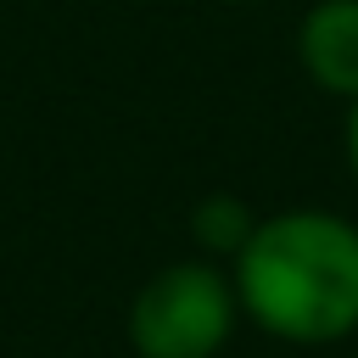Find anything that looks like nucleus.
Listing matches in <instances>:
<instances>
[{"instance_id": "f257e3e1", "label": "nucleus", "mask_w": 358, "mask_h": 358, "mask_svg": "<svg viewBox=\"0 0 358 358\" xmlns=\"http://www.w3.org/2000/svg\"><path fill=\"white\" fill-rule=\"evenodd\" d=\"M241 319L280 347H341L358 336V218L336 207L257 213L241 252L224 263Z\"/></svg>"}, {"instance_id": "f03ea898", "label": "nucleus", "mask_w": 358, "mask_h": 358, "mask_svg": "<svg viewBox=\"0 0 358 358\" xmlns=\"http://www.w3.org/2000/svg\"><path fill=\"white\" fill-rule=\"evenodd\" d=\"M241 302L229 268L213 257H179L140 280L129 296V347L134 358H218L235 341Z\"/></svg>"}, {"instance_id": "7ed1b4c3", "label": "nucleus", "mask_w": 358, "mask_h": 358, "mask_svg": "<svg viewBox=\"0 0 358 358\" xmlns=\"http://www.w3.org/2000/svg\"><path fill=\"white\" fill-rule=\"evenodd\" d=\"M291 56L319 95L352 106L358 101V0H313L291 28Z\"/></svg>"}, {"instance_id": "20e7f679", "label": "nucleus", "mask_w": 358, "mask_h": 358, "mask_svg": "<svg viewBox=\"0 0 358 358\" xmlns=\"http://www.w3.org/2000/svg\"><path fill=\"white\" fill-rule=\"evenodd\" d=\"M252 224H257V213L229 190H207L185 213V235H190L196 257H213V263H229L241 252V241L252 235Z\"/></svg>"}, {"instance_id": "39448f33", "label": "nucleus", "mask_w": 358, "mask_h": 358, "mask_svg": "<svg viewBox=\"0 0 358 358\" xmlns=\"http://www.w3.org/2000/svg\"><path fill=\"white\" fill-rule=\"evenodd\" d=\"M341 151H347V168H352V179H358V101H352L347 117H341Z\"/></svg>"}, {"instance_id": "423d86ee", "label": "nucleus", "mask_w": 358, "mask_h": 358, "mask_svg": "<svg viewBox=\"0 0 358 358\" xmlns=\"http://www.w3.org/2000/svg\"><path fill=\"white\" fill-rule=\"evenodd\" d=\"M224 6H268V0H224Z\"/></svg>"}]
</instances>
